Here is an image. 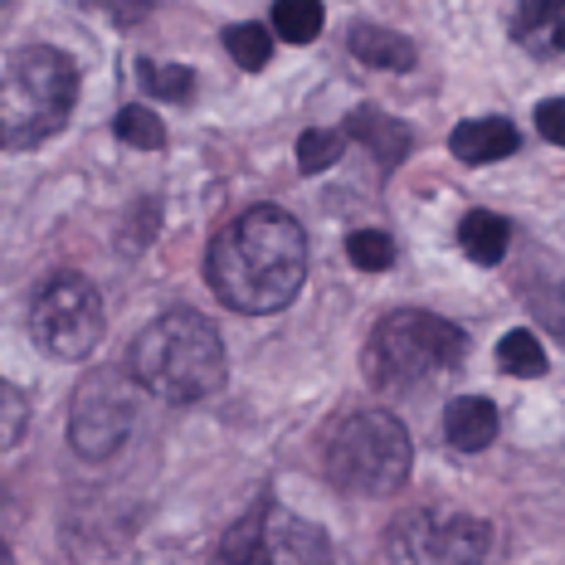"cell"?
<instances>
[{
    "mask_svg": "<svg viewBox=\"0 0 565 565\" xmlns=\"http://www.w3.org/2000/svg\"><path fill=\"white\" fill-rule=\"evenodd\" d=\"M215 298L234 312H282L308 278V234L278 205H254L215 234L205 258Z\"/></svg>",
    "mask_w": 565,
    "mask_h": 565,
    "instance_id": "obj_1",
    "label": "cell"
},
{
    "mask_svg": "<svg viewBox=\"0 0 565 565\" xmlns=\"http://www.w3.org/2000/svg\"><path fill=\"white\" fill-rule=\"evenodd\" d=\"M132 375L141 391H151L167 405H195L225 385L230 361L215 322L200 312H161L132 347Z\"/></svg>",
    "mask_w": 565,
    "mask_h": 565,
    "instance_id": "obj_2",
    "label": "cell"
},
{
    "mask_svg": "<svg viewBox=\"0 0 565 565\" xmlns=\"http://www.w3.org/2000/svg\"><path fill=\"white\" fill-rule=\"evenodd\" d=\"M78 98V68L68 54L50 44H30L15 50L6 64V84H0V141L10 151L40 147L64 127Z\"/></svg>",
    "mask_w": 565,
    "mask_h": 565,
    "instance_id": "obj_3",
    "label": "cell"
},
{
    "mask_svg": "<svg viewBox=\"0 0 565 565\" xmlns=\"http://www.w3.org/2000/svg\"><path fill=\"white\" fill-rule=\"evenodd\" d=\"M468 351L463 327H454L449 317L434 312H391L375 322L366 341V371L385 391H409L434 375L454 371Z\"/></svg>",
    "mask_w": 565,
    "mask_h": 565,
    "instance_id": "obj_4",
    "label": "cell"
},
{
    "mask_svg": "<svg viewBox=\"0 0 565 565\" xmlns=\"http://www.w3.org/2000/svg\"><path fill=\"white\" fill-rule=\"evenodd\" d=\"M327 473L341 492L356 498H391L409 478V434L385 409H361L341 419L327 439Z\"/></svg>",
    "mask_w": 565,
    "mask_h": 565,
    "instance_id": "obj_5",
    "label": "cell"
},
{
    "mask_svg": "<svg viewBox=\"0 0 565 565\" xmlns=\"http://www.w3.org/2000/svg\"><path fill=\"white\" fill-rule=\"evenodd\" d=\"M385 556L391 565H488L492 526L468 512L415 508L399 512L385 532Z\"/></svg>",
    "mask_w": 565,
    "mask_h": 565,
    "instance_id": "obj_6",
    "label": "cell"
},
{
    "mask_svg": "<svg viewBox=\"0 0 565 565\" xmlns=\"http://www.w3.org/2000/svg\"><path fill=\"white\" fill-rule=\"evenodd\" d=\"M30 332L50 356L84 361L103 341V298L84 274H54L34 292Z\"/></svg>",
    "mask_w": 565,
    "mask_h": 565,
    "instance_id": "obj_7",
    "label": "cell"
},
{
    "mask_svg": "<svg viewBox=\"0 0 565 565\" xmlns=\"http://www.w3.org/2000/svg\"><path fill=\"white\" fill-rule=\"evenodd\" d=\"M127 429H132V391L117 371H93L74 395V409H68V444L88 458V463H103L127 444Z\"/></svg>",
    "mask_w": 565,
    "mask_h": 565,
    "instance_id": "obj_8",
    "label": "cell"
},
{
    "mask_svg": "<svg viewBox=\"0 0 565 565\" xmlns=\"http://www.w3.org/2000/svg\"><path fill=\"white\" fill-rule=\"evenodd\" d=\"M264 556L268 565H332V546L327 532L312 522H302L288 508H264Z\"/></svg>",
    "mask_w": 565,
    "mask_h": 565,
    "instance_id": "obj_9",
    "label": "cell"
},
{
    "mask_svg": "<svg viewBox=\"0 0 565 565\" xmlns=\"http://www.w3.org/2000/svg\"><path fill=\"white\" fill-rule=\"evenodd\" d=\"M516 127L508 117H473V122H458L449 132V151L468 167H488V161H502L516 151Z\"/></svg>",
    "mask_w": 565,
    "mask_h": 565,
    "instance_id": "obj_10",
    "label": "cell"
},
{
    "mask_svg": "<svg viewBox=\"0 0 565 565\" xmlns=\"http://www.w3.org/2000/svg\"><path fill=\"white\" fill-rule=\"evenodd\" d=\"M351 141H361V147L371 151L381 167H399V161L409 157V147H415V137H409V127L399 122V117H385L381 108H356L347 117V127H341Z\"/></svg>",
    "mask_w": 565,
    "mask_h": 565,
    "instance_id": "obj_11",
    "label": "cell"
},
{
    "mask_svg": "<svg viewBox=\"0 0 565 565\" xmlns=\"http://www.w3.org/2000/svg\"><path fill=\"white\" fill-rule=\"evenodd\" d=\"M512 40L526 54H565V0H522L512 10Z\"/></svg>",
    "mask_w": 565,
    "mask_h": 565,
    "instance_id": "obj_12",
    "label": "cell"
},
{
    "mask_svg": "<svg viewBox=\"0 0 565 565\" xmlns=\"http://www.w3.org/2000/svg\"><path fill=\"white\" fill-rule=\"evenodd\" d=\"M444 434L458 454H478L498 439V405L482 395H458L444 409Z\"/></svg>",
    "mask_w": 565,
    "mask_h": 565,
    "instance_id": "obj_13",
    "label": "cell"
},
{
    "mask_svg": "<svg viewBox=\"0 0 565 565\" xmlns=\"http://www.w3.org/2000/svg\"><path fill=\"white\" fill-rule=\"evenodd\" d=\"M508 244H512V225L502 215H492V210H468L463 225H458V249L473 258V264H482V268L502 264Z\"/></svg>",
    "mask_w": 565,
    "mask_h": 565,
    "instance_id": "obj_14",
    "label": "cell"
},
{
    "mask_svg": "<svg viewBox=\"0 0 565 565\" xmlns=\"http://www.w3.org/2000/svg\"><path fill=\"white\" fill-rule=\"evenodd\" d=\"M351 54L371 68H415V44H409L399 30H385V25L351 30Z\"/></svg>",
    "mask_w": 565,
    "mask_h": 565,
    "instance_id": "obj_15",
    "label": "cell"
},
{
    "mask_svg": "<svg viewBox=\"0 0 565 565\" xmlns=\"http://www.w3.org/2000/svg\"><path fill=\"white\" fill-rule=\"evenodd\" d=\"M327 25L322 0H274V30L288 44H312Z\"/></svg>",
    "mask_w": 565,
    "mask_h": 565,
    "instance_id": "obj_16",
    "label": "cell"
},
{
    "mask_svg": "<svg viewBox=\"0 0 565 565\" xmlns=\"http://www.w3.org/2000/svg\"><path fill=\"white\" fill-rule=\"evenodd\" d=\"M220 565H268V556H264V508L249 512V516H244V522L225 536Z\"/></svg>",
    "mask_w": 565,
    "mask_h": 565,
    "instance_id": "obj_17",
    "label": "cell"
},
{
    "mask_svg": "<svg viewBox=\"0 0 565 565\" xmlns=\"http://www.w3.org/2000/svg\"><path fill=\"white\" fill-rule=\"evenodd\" d=\"M498 366L508 375H546V347L532 332H508L498 341Z\"/></svg>",
    "mask_w": 565,
    "mask_h": 565,
    "instance_id": "obj_18",
    "label": "cell"
},
{
    "mask_svg": "<svg viewBox=\"0 0 565 565\" xmlns=\"http://www.w3.org/2000/svg\"><path fill=\"white\" fill-rule=\"evenodd\" d=\"M141 88L161 103H185L195 93V68H185V64H141Z\"/></svg>",
    "mask_w": 565,
    "mask_h": 565,
    "instance_id": "obj_19",
    "label": "cell"
},
{
    "mask_svg": "<svg viewBox=\"0 0 565 565\" xmlns=\"http://www.w3.org/2000/svg\"><path fill=\"white\" fill-rule=\"evenodd\" d=\"M225 50L239 68H249V74H258V68L268 64V54H274V34H268L264 25H230L225 30Z\"/></svg>",
    "mask_w": 565,
    "mask_h": 565,
    "instance_id": "obj_20",
    "label": "cell"
},
{
    "mask_svg": "<svg viewBox=\"0 0 565 565\" xmlns=\"http://www.w3.org/2000/svg\"><path fill=\"white\" fill-rule=\"evenodd\" d=\"M113 132L127 141V147H141V151H157L167 147V127L151 108H122L113 117Z\"/></svg>",
    "mask_w": 565,
    "mask_h": 565,
    "instance_id": "obj_21",
    "label": "cell"
},
{
    "mask_svg": "<svg viewBox=\"0 0 565 565\" xmlns=\"http://www.w3.org/2000/svg\"><path fill=\"white\" fill-rule=\"evenodd\" d=\"M347 258L361 268V274H381V268H391L395 258V244L385 230H356L347 239Z\"/></svg>",
    "mask_w": 565,
    "mask_h": 565,
    "instance_id": "obj_22",
    "label": "cell"
},
{
    "mask_svg": "<svg viewBox=\"0 0 565 565\" xmlns=\"http://www.w3.org/2000/svg\"><path fill=\"white\" fill-rule=\"evenodd\" d=\"M341 141H347V132H327V127H312V132L298 137V167L317 175V171H332L337 157H341Z\"/></svg>",
    "mask_w": 565,
    "mask_h": 565,
    "instance_id": "obj_23",
    "label": "cell"
},
{
    "mask_svg": "<svg viewBox=\"0 0 565 565\" xmlns=\"http://www.w3.org/2000/svg\"><path fill=\"white\" fill-rule=\"evenodd\" d=\"M0 405H6V449H15L20 439H25V395H20V385H0Z\"/></svg>",
    "mask_w": 565,
    "mask_h": 565,
    "instance_id": "obj_24",
    "label": "cell"
},
{
    "mask_svg": "<svg viewBox=\"0 0 565 565\" xmlns=\"http://www.w3.org/2000/svg\"><path fill=\"white\" fill-rule=\"evenodd\" d=\"M536 127L546 141H556V147H565V98H551L536 108Z\"/></svg>",
    "mask_w": 565,
    "mask_h": 565,
    "instance_id": "obj_25",
    "label": "cell"
}]
</instances>
